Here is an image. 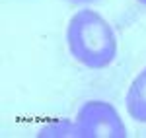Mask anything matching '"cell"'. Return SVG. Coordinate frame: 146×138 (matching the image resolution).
I'll return each mask as SVG.
<instances>
[{"label":"cell","instance_id":"1","mask_svg":"<svg viewBox=\"0 0 146 138\" xmlns=\"http://www.w3.org/2000/svg\"><path fill=\"white\" fill-rule=\"evenodd\" d=\"M66 45L72 58L90 70H103L111 64L117 51V35L100 12L78 10L66 25Z\"/></svg>","mask_w":146,"mask_h":138},{"label":"cell","instance_id":"2","mask_svg":"<svg viewBox=\"0 0 146 138\" xmlns=\"http://www.w3.org/2000/svg\"><path fill=\"white\" fill-rule=\"evenodd\" d=\"M82 138H127L129 130L119 111L107 101L90 99L74 117Z\"/></svg>","mask_w":146,"mask_h":138},{"label":"cell","instance_id":"3","mask_svg":"<svg viewBox=\"0 0 146 138\" xmlns=\"http://www.w3.org/2000/svg\"><path fill=\"white\" fill-rule=\"evenodd\" d=\"M125 107L131 119L146 125V66L131 82L125 95Z\"/></svg>","mask_w":146,"mask_h":138},{"label":"cell","instance_id":"4","mask_svg":"<svg viewBox=\"0 0 146 138\" xmlns=\"http://www.w3.org/2000/svg\"><path fill=\"white\" fill-rule=\"evenodd\" d=\"M37 138H82L80 128L76 121L70 119H58V121H51L37 130Z\"/></svg>","mask_w":146,"mask_h":138},{"label":"cell","instance_id":"5","mask_svg":"<svg viewBox=\"0 0 146 138\" xmlns=\"http://www.w3.org/2000/svg\"><path fill=\"white\" fill-rule=\"evenodd\" d=\"M136 2H140L142 6H146V0H136Z\"/></svg>","mask_w":146,"mask_h":138}]
</instances>
